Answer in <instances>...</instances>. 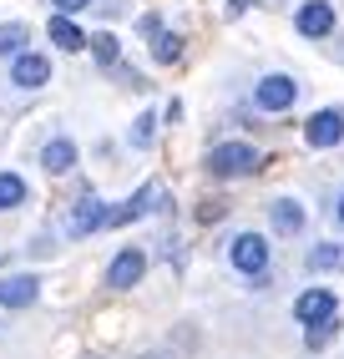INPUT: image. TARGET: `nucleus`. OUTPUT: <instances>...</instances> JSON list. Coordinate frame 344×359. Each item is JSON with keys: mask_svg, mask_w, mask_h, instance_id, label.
I'll list each match as a JSON object with an SVG mask.
<instances>
[{"mask_svg": "<svg viewBox=\"0 0 344 359\" xmlns=\"http://www.w3.org/2000/svg\"><path fill=\"white\" fill-rule=\"evenodd\" d=\"M334 334H339V314H334V319H324V324H309V329H304V344H309V349H324Z\"/></svg>", "mask_w": 344, "mask_h": 359, "instance_id": "6ab92c4d", "label": "nucleus"}, {"mask_svg": "<svg viewBox=\"0 0 344 359\" xmlns=\"http://www.w3.org/2000/svg\"><path fill=\"white\" fill-rule=\"evenodd\" d=\"M26 203V177L20 172H0V212H15Z\"/></svg>", "mask_w": 344, "mask_h": 359, "instance_id": "2eb2a0df", "label": "nucleus"}, {"mask_svg": "<svg viewBox=\"0 0 344 359\" xmlns=\"http://www.w3.org/2000/svg\"><path fill=\"white\" fill-rule=\"evenodd\" d=\"M51 6H56V15H77V11L91 6V0H51Z\"/></svg>", "mask_w": 344, "mask_h": 359, "instance_id": "4be33fe9", "label": "nucleus"}, {"mask_svg": "<svg viewBox=\"0 0 344 359\" xmlns=\"http://www.w3.org/2000/svg\"><path fill=\"white\" fill-rule=\"evenodd\" d=\"M41 167H46L51 177H66L71 167H77V142H71V137H51V142L41 147Z\"/></svg>", "mask_w": 344, "mask_h": 359, "instance_id": "f8f14e48", "label": "nucleus"}, {"mask_svg": "<svg viewBox=\"0 0 344 359\" xmlns=\"http://www.w3.org/2000/svg\"><path fill=\"white\" fill-rule=\"evenodd\" d=\"M228 258H233L238 273H249L253 283H263V273H268V243H263L258 233H238L233 248H228Z\"/></svg>", "mask_w": 344, "mask_h": 359, "instance_id": "f03ea898", "label": "nucleus"}, {"mask_svg": "<svg viewBox=\"0 0 344 359\" xmlns=\"http://www.w3.org/2000/svg\"><path fill=\"white\" fill-rule=\"evenodd\" d=\"M293 102H299V81L293 76H263L253 86V107L258 111H289Z\"/></svg>", "mask_w": 344, "mask_h": 359, "instance_id": "7ed1b4c3", "label": "nucleus"}, {"mask_svg": "<svg viewBox=\"0 0 344 359\" xmlns=\"http://www.w3.org/2000/svg\"><path fill=\"white\" fill-rule=\"evenodd\" d=\"M183 56V36H172V31H157V61H178Z\"/></svg>", "mask_w": 344, "mask_h": 359, "instance_id": "412c9836", "label": "nucleus"}, {"mask_svg": "<svg viewBox=\"0 0 344 359\" xmlns=\"http://www.w3.org/2000/svg\"><path fill=\"white\" fill-rule=\"evenodd\" d=\"M309 269H344V243H319L314 253H309Z\"/></svg>", "mask_w": 344, "mask_h": 359, "instance_id": "dca6fc26", "label": "nucleus"}, {"mask_svg": "<svg viewBox=\"0 0 344 359\" xmlns=\"http://www.w3.org/2000/svg\"><path fill=\"white\" fill-rule=\"evenodd\" d=\"M293 26H299V36H309V41L329 36L334 31V6H329V0H304L299 15H293Z\"/></svg>", "mask_w": 344, "mask_h": 359, "instance_id": "9d476101", "label": "nucleus"}, {"mask_svg": "<svg viewBox=\"0 0 344 359\" xmlns=\"http://www.w3.org/2000/svg\"><path fill=\"white\" fill-rule=\"evenodd\" d=\"M268 218H274V233H284V238L304 233V208L293 203V198H279V203H268Z\"/></svg>", "mask_w": 344, "mask_h": 359, "instance_id": "ddd939ff", "label": "nucleus"}, {"mask_svg": "<svg viewBox=\"0 0 344 359\" xmlns=\"http://www.w3.org/2000/svg\"><path fill=\"white\" fill-rule=\"evenodd\" d=\"M86 46L96 51V61H102V66H117V56H121V46H117L112 31H107V36H86Z\"/></svg>", "mask_w": 344, "mask_h": 359, "instance_id": "a211bd4d", "label": "nucleus"}, {"mask_svg": "<svg viewBox=\"0 0 344 359\" xmlns=\"http://www.w3.org/2000/svg\"><path fill=\"white\" fill-rule=\"evenodd\" d=\"M304 142H309V147H339V142H344V111L339 107L314 111L304 122Z\"/></svg>", "mask_w": 344, "mask_h": 359, "instance_id": "20e7f679", "label": "nucleus"}, {"mask_svg": "<svg viewBox=\"0 0 344 359\" xmlns=\"http://www.w3.org/2000/svg\"><path fill=\"white\" fill-rule=\"evenodd\" d=\"M142 359H172V354L167 349H152V354H142Z\"/></svg>", "mask_w": 344, "mask_h": 359, "instance_id": "5701e85b", "label": "nucleus"}, {"mask_svg": "<svg viewBox=\"0 0 344 359\" xmlns=\"http://www.w3.org/2000/svg\"><path fill=\"white\" fill-rule=\"evenodd\" d=\"M11 81H15L20 91H41L46 81H51V61H46L41 51H20V56L11 61Z\"/></svg>", "mask_w": 344, "mask_h": 359, "instance_id": "423d86ee", "label": "nucleus"}, {"mask_svg": "<svg viewBox=\"0 0 344 359\" xmlns=\"http://www.w3.org/2000/svg\"><path fill=\"white\" fill-rule=\"evenodd\" d=\"M26 51V26L11 20V26H0V56H20Z\"/></svg>", "mask_w": 344, "mask_h": 359, "instance_id": "f3484780", "label": "nucleus"}, {"mask_svg": "<svg viewBox=\"0 0 344 359\" xmlns=\"http://www.w3.org/2000/svg\"><path fill=\"white\" fill-rule=\"evenodd\" d=\"M334 212H339V223H344V198H339V208H334Z\"/></svg>", "mask_w": 344, "mask_h": 359, "instance_id": "b1692460", "label": "nucleus"}, {"mask_svg": "<svg viewBox=\"0 0 344 359\" xmlns=\"http://www.w3.org/2000/svg\"><path fill=\"white\" fill-rule=\"evenodd\" d=\"M142 273H147V253H142V248H121V253L107 263V283H112V289H137Z\"/></svg>", "mask_w": 344, "mask_h": 359, "instance_id": "39448f33", "label": "nucleus"}, {"mask_svg": "<svg viewBox=\"0 0 344 359\" xmlns=\"http://www.w3.org/2000/svg\"><path fill=\"white\" fill-rule=\"evenodd\" d=\"M46 31H51V41L61 46V51H86V31L71 15H51V26H46Z\"/></svg>", "mask_w": 344, "mask_h": 359, "instance_id": "4468645a", "label": "nucleus"}, {"mask_svg": "<svg viewBox=\"0 0 344 359\" xmlns=\"http://www.w3.org/2000/svg\"><path fill=\"white\" fill-rule=\"evenodd\" d=\"M152 208H162V187L147 182V187H137V198L127 208H112L107 212V228H121V223H132V218H142V212H152Z\"/></svg>", "mask_w": 344, "mask_h": 359, "instance_id": "9b49d317", "label": "nucleus"}, {"mask_svg": "<svg viewBox=\"0 0 344 359\" xmlns=\"http://www.w3.org/2000/svg\"><path fill=\"white\" fill-rule=\"evenodd\" d=\"M107 203L102 198H81L77 208L66 212V238H86V233H96V228H107Z\"/></svg>", "mask_w": 344, "mask_h": 359, "instance_id": "0eeeda50", "label": "nucleus"}, {"mask_svg": "<svg viewBox=\"0 0 344 359\" xmlns=\"http://www.w3.org/2000/svg\"><path fill=\"white\" fill-rule=\"evenodd\" d=\"M334 314H339V304H334L329 289H304L299 299H293V319H299L304 329H309V324H324V319H334Z\"/></svg>", "mask_w": 344, "mask_h": 359, "instance_id": "6e6552de", "label": "nucleus"}, {"mask_svg": "<svg viewBox=\"0 0 344 359\" xmlns=\"http://www.w3.org/2000/svg\"><path fill=\"white\" fill-rule=\"evenodd\" d=\"M263 167L258 147H249V142H223V147L208 152V172L213 177H253Z\"/></svg>", "mask_w": 344, "mask_h": 359, "instance_id": "f257e3e1", "label": "nucleus"}, {"mask_svg": "<svg viewBox=\"0 0 344 359\" xmlns=\"http://www.w3.org/2000/svg\"><path fill=\"white\" fill-rule=\"evenodd\" d=\"M152 137H157V116H152V111H142L127 142H132V147H152Z\"/></svg>", "mask_w": 344, "mask_h": 359, "instance_id": "aec40b11", "label": "nucleus"}, {"mask_svg": "<svg viewBox=\"0 0 344 359\" xmlns=\"http://www.w3.org/2000/svg\"><path fill=\"white\" fill-rule=\"evenodd\" d=\"M41 299V278L36 273H6L0 278V309H31Z\"/></svg>", "mask_w": 344, "mask_h": 359, "instance_id": "1a4fd4ad", "label": "nucleus"}]
</instances>
